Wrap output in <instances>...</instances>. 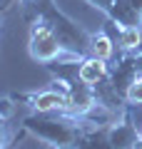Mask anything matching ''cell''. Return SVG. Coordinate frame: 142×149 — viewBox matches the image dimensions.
Returning <instances> with one entry per match:
<instances>
[{
	"mask_svg": "<svg viewBox=\"0 0 142 149\" xmlns=\"http://www.w3.org/2000/svg\"><path fill=\"white\" fill-rule=\"evenodd\" d=\"M92 124L95 122L87 117H75L65 112H30L27 117H22L20 129L53 149H75L85 129Z\"/></svg>",
	"mask_w": 142,
	"mask_h": 149,
	"instance_id": "6da1fadb",
	"label": "cell"
},
{
	"mask_svg": "<svg viewBox=\"0 0 142 149\" xmlns=\"http://www.w3.org/2000/svg\"><path fill=\"white\" fill-rule=\"evenodd\" d=\"M25 17H40L42 22L53 27V32L58 35L60 45L65 47V52L75 60L87 57V47H90V32L82 30L70 15H65L58 8L55 0H37L35 5L25 8Z\"/></svg>",
	"mask_w": 142,
	"mask_h": 149,
	"instance_id": "7a4b0ae2",
	"label": "cell"
},
{
	"mask_svg": "<svg viewBox=\"0 0 142 149\" xmlns=\"http://www.w3.org/2000/svg\"><path fill=\"white\" fill-rule=\"evenodd\" d=\"M25 20H27V52L35 62L50 65V62H58V60H75L65 52L58 35L53 32V27L47 22H42L40 17H25Z\"/></svg>",
	"mask_w": 142,
	"mask_h": 149,
	"instance_id": "3957f363",
	"label": "cell"
},
{
	"mask_svg": "<svg viewBox=\"0 0 142 149\" xmlns=\"http://www.w3.org/2000/svg\"><path fill=\"white\" fill-rule=\"evenodd\" d=\"M10 100L18 107H25L30 112H65L72 114V104L70 97L58 82H50L45 90H32V92H10Z\"/></svg>",
	"mask_w": 142,
	"mask_h": 149,
	"instance_id": "277c9868",
	"label": "cell"
},
{
	"mask_svg": "<svg viewBox=\"0 0 142 149\" xmlns=\"http://www.w3.org/2000/svg\"><path fill=\"white\" fill-rule=\"evenodd\" d=\"M75 149H115L110 139V124H92L85 129Z\"/></svg>",
	"mask_w": 142,
	"mask_h": 149,
	"instance_id": "5b68a950",
	"label": "cell"
},
{
	"mask_svg": "<svg viewBox=\"0 0 142 149\" xmlns=\"http://www.w3.org/2000/svg\"><path fill=\"white\" fill-rule=\"evenodd\" d=\"M80 77H82L87 85L97 87L102 80H105L107 74H110V62H105V60H97V57H82L80 60V67H77Z\"/></svg>",
	"mask_w": 142,
	"mask_h": 149,
	"instance_id": "8992f818",
	"label": "cell"
},
{
	"mask_svg": "<svg viewBox=\"0 0 142 149\" xmlns=\"http://www.w3.org/2000/svg\"><path fill=\"white\" fill-rule=\"evenodd\" d=\"M90 57H97V60H105L110 62L115 57V42L112 37L107 35L105 30H97V32H90V47H87Z\"/></svg>",
	"mask_w": 142,
	"mask_h": 149,
	"instance_id": "52a82bcc",
	"label": "cell"
},
{
	"mask_svg": "<svg viewBox=\"0 0 142 149\" xmlns=\"http://www.w3.org/2000/svg\"><path fill=\"white\" fill-rule=\"evenodd\" d=\"M120 30V47L125 52H135L142 47V27H117Z\"/></svg>",
	"mask_w": 142,
	"mask_h": 149,
	"instance_id": "ba28073f",
	"label": "cell"
},
{
	"mask_svg": "<svg viewBox=\"0 0 142 149\" xmlns=\"http://www.w3.org/2000/svg\"><path fill=\"white\" fill-rule=\"evenodd\" d=\"M25 134V129H10V117H3L0 114V149H13V144H18V139Z\"/></svg>",
	"mask_w": 142,
	"mask_h": 149,
	"instance_id": "9c48e42d",
	"label": "cell"
},
{
	"mask_svg": "<svg viewBox=\"0 0 142 149\" xmlns=\"http://www.w3.org/2000/svg\"><path fill=\"white\" fill-rule=\"evenodd\" d=\"M125 102L127 104H142V80H137L135 85H130V90L125 95Z\"/></svg>",
	"mask_w": 142,
	"mask_h": 149,
	"instance_id": "30bf717a",
	"label": "cell"
},
{
	"mask_svg": "<svg viewBox=\"0 0 142 149\" xmlns=\"http://www.w3.org/2000/svg\"><path fill=\"white\" fill-rule=\"evenodd\" d=\"M85 3H87V5H92L95 10H100L102 15H107V13H110V8H112V3H115V0H85Z\"/></svg>",
	"mask_w": 142,
	"mask_h": 149,
	"instance_id": "8fae6325",
	"label": "cell"
},
{
	"mask_svg": "<svg viewBox=\"0 0 142 149\" xmlns=\"http://www.w3.org/2000/svg\"><path fill=\"white\" fill-rule=\"evenodd\" d=\"M5 10H8V5L0 8V32H3V22H5Z\"/></svg>",
	"mask_w": 142,
	"mask_h": 149,
	"instance_id": "7c38bea8",
	"label": "cell"
},
{
	"mask_svg": "<svg viewBox=\"0 0 142 149\" xmlns=\"http://www.w3.org/2000/svg\"><path fill=\"white\" fill-rule=\"evenodd\" d=\"M37 0H20V5H22V10H25V8H30V5H35Z\"/></svg>",
	"mask_w": 142,
	"mask_h": 149,
	"instance_id": "4fadbf2b",
	"label": "cell"
},
{
	"mask_svg": "<svg viewBox=\"0 0 142 149\" xmlns=\"http://www.w3.org/2000/svg\"><path fill=\"white\" fill-rule=\"evenodd\" d=\"M135 149H142V137H140V142H137V144H135Z\"/></svg>",
	"mask_w": 142,
	"mask_h": 149,
	"instance_id": "5bb4252c",
	"label": "cell"
},
{
	"mask_svg": "<svg viewBox=\"0 0 142 149\" xmlns=\"http://www.w3.org/2000/svg\"><path fill=\"white\" fill-rule=\"evenodd\" d=\"M140 134H142V124H140Z\"/></svg>",
	"mask_w": 142,
	"mask_h": 149,
	"instance_id": "9a60e30c",
	"label": "cell"
}]
</instances>
